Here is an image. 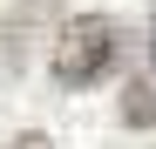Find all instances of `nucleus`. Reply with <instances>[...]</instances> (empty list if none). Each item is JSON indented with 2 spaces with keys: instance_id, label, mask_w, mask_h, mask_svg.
Masks as SVG:
<instances>
[{
  "instance_id": "f257e3e1",
  "label": "nucleus",
  "mask_w": 156,
  "mask_h": 149,
  "mask_svg": "<svg viewBox=\"0 0 156 149\" xmlns=\"http://www.w3.org/2000/svg\"><path fill=\"white\" fill-rule=\"evenodd\" d=\"M48 68H55L61 88H88V81H102V74L115 68V20L75 14L68 27H61V41H55V54H48Z\"/></svg>"
},
{
  "instance_id": "f03ea898",
  "label": "nucleus",
  "mask_w": 156,
  "mask_h": 149,
  "mask_svg": "<svg viewBox=\"0 0 156 149\" xmlns=\"http://www.w3.org/2000/svg\"><path fill=\"white\" fill-rule=\"evenodd\" d=\"M122 122H129V129H149V122H156V34H149V68L122 95Z\"/></svg>"
},
{
  "instance_id": "7ed1b4c3",
  "label": "nucleus",
  "mask_w": 156,
  "mask_h": 149,
  "mask_svg": "<svg viewBox=\"0 0 156 149\" xmlns=\"http://www.w3.org/2000/svg\"><path fill=\"white\" fill-rule=\"evenodd\" d=\"M14 149H55L48 136H14Z\"/></svg>"
}]
</instances>
